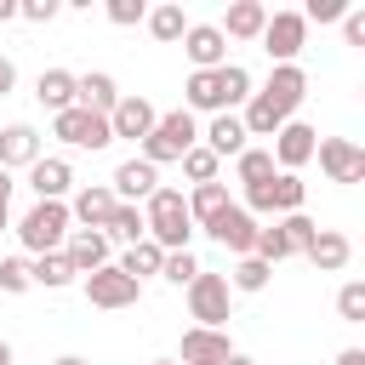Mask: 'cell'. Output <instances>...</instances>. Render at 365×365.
<instances>
[{
    "instance_id": "cell-39",
    "label": "cell",
    "mask_w": 365,
    "mask_h": 365,
    "mask_svg": "<svg viewBox=\"0 0 365 365\" xmlns=\"http://www.w3.org/2000/svg\"><path fill=\"white\" fill-rule=\"evenodd\" d=\"M103 17H108L114 29H137V23L148 17V0H108V6H103Z\"/></svg>"
},
{
    "instance_id": "cell-49",
    "label": "cell",
    "mask_w": 365,
    "mask_h": 365,
    "mask_svg": "<svg viewBox=\"0 0 365 365\" xmlns=\"http://www.w3.org/2000/svg\"><path fill=\"white\" fill-rule=\"evenodd\" d=\"M0 365H11V342L6 336H0Z\"/></svg>"
},
{
    "instance_id": "cell-42",
    "label": "cell",
    "mask_w": 365,
    "mask_h": 365,
    "mask_svg": "<svg viewBox=\"0 0 365 365\" xmlns=\"http://www.w3.org/2000/svg\"><path fill=\"white\" fill-rule=\"evenodd\" d=\"M342 34H348V46H365V11H359V6L342 11Z\"/></svg>"
},
{
    "instance_id": "cell-29",
    "label": "cell",
    "mask_w": 365,
    "mask_h": 365,
    "mask_svg": "<svg viewBox=\"0 0 365 365\" xmlns=\"http://www.w3.org/2000/svg\"><path fill=\"white\" fill-rule=\"evenodd\" d=\"M103 234H108V245H137V240H148L143 205H114V217L103 222Z\"/></svg>"
},
{
    "instance_id": "cell-51",
    "label": "cell",
    "mask_w": 365,
    "mask_h": 365,
    "mask_svg": "<svg viewBox=\"0 0 365 365\" xmlns=\"http://www.w3.org/2000/svg\"><path fill=\"white\" fill-rule=\"evenodd\" d=\"M154 365H177V359H154Z\"/></svg>"
},
{
    "instance_id": "cell-24",
    "label": "cell",
    "mask_w": 365,
    "mask_h": 365,
    "mask_svg": "<svg viewBox=\"0 0 365 365\" xmlns=\"http://www.w3.org/2000/svg\"><path fill=\"white\" fill-rule=\"evenodd\" d=\"M302 257H308L319 274H342V268H348V257H354V245H348V234H336V228H319V234H314V245H308Z\"/></svg>"
},
{
    "instance_id": "cell-7",
    "label": "cell",
    "mask_w": 365,
    "mask_h": 365,
    "mask_svg": "<svg viewBox=\"0 0 365 365\" xmlns=\"http://www.w3.org/2000/svg\"><path fill=\"white\" fill-rule=\"evenodd\" d=\"M228 308H234V291H228V274H194V285H188V314H194V325H205V331H222L228 325Z\"/></svg>"
},
{
    "instance_id": "cell-22",
    "label": "cell",
    "mask_w": 365,
    "mask_h": 365,
    "mask_svg": "<svg viewBox=\"0 0 365 365\" xmlns=\"http://www.w3.org/2000/svg\"><path fill=\"white\" fill-rule=\"evenodd\" d=\"M262 23H268V6L262 0H234L222 11V40H262Z\"/></svg>"
},
{
    "instance_id": "cell-33",
    "label": "cell",
    "mask_w": 365,
    "mask_h": 365,
    "mask_svg": "<svg viewBox=\"0 0 365 365\" xmlns=\"http://www.w3.org/2000/svg\"><path fill=\"white\" fill-rule=\"evenodd\" d=\"M217 171H222V160H217L205 143H194V148L182 154V177H188L194 188H200V182H217Z\"/></svg>"
},
{
    "instance_id": "cell-6",
    "label": "cell",
    "mask_w": 365,
    "mask_h": 365,
    "mask_svg": "<svg viewBox=\"0 0 365 365\" xmlns=\"http://www.w3.org/2000/svg\"><path fill=\"white\" fill-rule=\"evenodd\" d=\"M51 137L57 143H68V148H91V154H103L108 143H114V131H108V114H91V108H63V114H51Z\"/></svg>"
},
{
    "instance_id": "cell-37",
    "label": "cell",
    "mask_w": 365,
    "mask_h": 365,
    "mask_svg": "<svg viewBox=\"0 0 365 365\" xmlns=\"http://www.w3.org/2000/svg\"><path fill=\"white\" fill-rule=\"evenodd\" d=\"M336 314H342V325H365V279H348L336 291Z\"/></svg>"
},
{
    "instance_id": "cell-44",
    "label": "cell",
    "mask_w": 365,
    "mask_h": 365,
    "mask_svg": "<svg viewBox=\"0 0 365 365\" xmlns=\"http://www.w3.org/2000/svg\"><path fill=\"white\" fill-rule=\"evenodd\" d=\"M336 365H365V348H342V354H336Z\"/></svg>"
},
{
    "instance_id": "cell-31",
    "label": "cell",
    "mask_w": 365,
    "mask_h": 365,
    "mask_svg": "<svg viewBox=\"0 0 365 365\" xmlns=\"http://www.w3.org/2000/svg\"><path fill=\"white\" fill-rule=\"evenodd\" d=\"M268 279H274V268H268L262 257H234L228 291H245V297H257V291H268Z\"/></svg>"
},
{
    "instance_id": "cell-47",
    "label": "cell",
    "mask_w": 365,
    "mask_h": 365,
    "mask_svg": "<svg viewBox=\"0 0 365 365\" xmlns=\"http://www.w3.org/2000/svg\"><path fill=\"white\" fill-rule=\"evenodd\" d=\"M51 365H86V359H80V354H57Z\"/></svg>"
},
{
    "instance_id": "cell-11",
    "label": "cell",
    "mask_w": 365,
    "mask_h": 365,
    "mask_svg": "<svg viewBox=\"0 0 365 365\" xmlns=\"http://www.w3.org/2000/svg\"><path fill=\"white\" fill-rule=\"evenodd\" d=\"M302 46H308L302 11H268V23H262V51L274 57V68H279V63H297Z\"/></svg>"
},
{
    "instance_id": "cell-32",
    "label": "cell",
    "mask_w": 365,
    "mask_h": 365,
    "mask_svg": "<svg viewBox=\"0 0 365 365\" xmlns=\"http://www.w3.org/2000/svg\"><path fill=\"white\" fill-rule=\"evenodd\" d=\"M234 177H240L245 188H257V182H268V177H274V154L251 143V148H245V154L234 160Z\"/></svg>"
},
{
    "instance_id": "cell-15",
    "label": "cell",
    "mask_w": 365,
    "mask_h": 365,
    "mask_svg": "<svg viewBox=\"0 0 365 365\" xmlns=\"http://www.w3.org/2000/svg\"><path fill=\"white\" fill-rule=\"evenodd\" d=\"M228 354H240V348L228 342V331L188 325V331H182V348H177V365H228Z\"/></svg>"
},
{
    "instance_id": "cell-48",
    "label": "cell",
    "mask_w": 365,
    "mask_h": 365,
    "mask_svg": "<svg viewBox=\"0 0 365 365\" xmlns=\"http://www.w3.org/2000/svg\"><path fill=\"white\" fill-rule=\"evenodd\" d=\"M228 365H257V359L251 354H228Z\"/></svg>"
},
{
    "instance_id": "cell-26",
    "label": "cell",
    "mask_w": 365,
    "mask_h": 365,
    "mask_svg": "<svg viewBox=\"0 0 365 365\" xmlns=\"http://www.w3.org/2000/svg\"><path fill=\"white\" fill-rule=\"evenodd\" d=\"M34 97H40V108H51V114L74 108V74H68V68H46V74L34 80Z\"/></svg>"
},
{
    "instance_id": "cell-27",
    "label": "cell",
    "mask_w": 365,
    "mask_h": 365,
    "mask_svg": "<svg viewBox=\"0 0 365 365\" xmlns=\"http://www.w3.org/2000/svg\"><path fill=\"white\" fill-rule=\"evenodd\" d=\"M160 262H165V251H160L154 240H137V245H125V251L114 257V268H120V274H131L137 285H143L148 274H160Z\"/></svg>"
},
{
    "instance_id": "cell-3",
    "label": "cell",
    "mask_w": 365,
    "mask_h": 365,
    "mask_svg": "<svg viewBox=\"0 0 365 365\" xmlns=\"http://www.w3.org/2000/svg\"><path fill=\"white\" fill-rule=\"evenodd\" d=\"M74 217H68V200H34L23 217H17V240L29 257H46V251H63Z\"/></svg>"
},
{
    "instance_id": "cell-5",
    "label": "cell",
    "mask_w": 365,
    "mask_h": 365,
    "mask_svg": "<svg viewBox=\"0 0 365 365\" xmlns=\"http://www.w3.org/2000/svg\"><path fill=\"white\" fill-rule=\"evenodd\" d=\"M302 200H308V182L297 177V171H274L268 182H257V188H245V211L262 222V217H291V211H302Z\"/></svg>"
},
{
    "instance_id": "cell-17",
    "label": "cell",
    "mask_w": 365,
    "mask_h": 365,
    "mask_svg": "<svg viewBox=\"0 0 365 365\" xmlns=\"http://www.w3.org/2000/svg\"><path fill=\"white\" fill-rule=\"evenodd\" d=\"M29 188H34V200H68L74 194V165L63 154H40L29 165Z\"/></svg>"
},
{
    "instance_id": "cell-21",
    "label": "cell",
    "mask_w": 365,
    "mask_h": 365,
    "mask_svg": "<svg viewBox=\"0 0 365 365\" xmlns=\"http://www.w3.org/2000/svg\"><path fill=\"white\" fill-rule=\"evenodd\" d=\"M200 143L217 154V160H240L245 148H251V137H245V125H240V114H211V125L200 131Z\"/></svg>"
},
{
    "instance_id": "cell-43",
    "label": "cell",
    "mask_w": 365,
    "mask_h": 365,
    "mask_svg": "<svg viewBox=\"0 0 365 365\" xmlns=\"http://www.w3.org/2000/svg\"><path fill=\"white\" fill-rule=\"evenodd\" d=\"M11 86H17V63L0 57V97H11Z\"/></svg>"
},
{
    "instance_id": "cell-1",
    "label": "cell",
    "mask_w": 365,
    "mask_h": 365,
    "mask_svg": "<svg viewBox=\"0 0 365 365\" xmlns=\"http://www.w3.org/2000/svg\"><path fill=\"white\" fill-rule=\"evenodd\" d=\"M302 97H308V74H302V63H279V68L251 91V103L240 108L245 137H274L285 120H297Z\"/></svg>"
},
{
    "instance_id": "cell-20",
    "label": "cell",
    "mask_w": 365,
    "mask_h": 365,
    "mask_svg": "<svg viewBox=\"0 0 365 365\" xmlns=\"http://www.w3.org/2000/svg\"><path fill=\"white\" fill-rule=\"evenodd\" d=\"M182 51H188V63H194V68H222V63H228V40H222V29H217V23H188Z\"/></svg>"
},
{
    "instance_id": "cell-34",
    "label": "cell",
    "mask_w": 365,
    "mask_h": 365,
    "mask_svg": "<svg viewBox=\"0 0 365 365\" xmlns=\"http://www.w3.org/2000/svg\"><path fill=\"white\" fill-rule=\"evenodd\" d=\"M251 257H262L268 268H274V262H285V257H291V240H285V228H279V222H262V228H257V245H251Z\"/></svg>"
},
{
    "instance_id": "cell-2",
    "label": "cell",
    "mask_w": 365,
    "mask_h": 365,
    "mask_svg": "<svg viewBox=\"0 0 365 365\" xmlns=\"http://www.w3.org/2000/svg\"><path fill=\"white\" fill-rule=\"evenodd\" d=\"M143 228H148V240L160 245V251H188V240H194V217H188V205H182V188H154L148 200H143Z\"/></svg>"
},
{
    "instance_id": "cell-19",
    "label": "cell",
    "mask_w": 365,
    "mask_h": 365,
    "mask_svg": "<svg viewBox=\"0 0 365 365\" xmlns=\"http://www.w3.org/2000/svg\"><path fill=\"white\" fill-rule=\"evenodd\" d=\"M40 154H46V148H40V131H34L29 120H11V125L0 131V171H29Z\"/></svg>"
},
{
    "instance_id": "cell-4",
    "label": "cell",
    "mask_w": 365,
    "mask_h": 365,
    "mask_svg": "<svg viewBox=\"0 0 365 365\" xmlns=\"http://www.w3.org/2000/svg\"><path fill=\"white\" fill-rule=\"evenodd\" d=\"M194 143H200V120H194L188 108H171V114H160V120H154V131H148V137L137 143V148H143L137 160H148V165L160 171V165L182 160V154H188Z\"/></svg>"
},
{
    "instance_id": "cell-14",
    "label": "cell",
    "mask_w": 365,
    "mask_h": 365,
    "mask_svg": "<svg viewBox=\"0 0 365 365\" xmlns=\"http://www.w3.org/2000/svg\"><path fill=\"white\" fill-rule=\"evenodd\" d=\"M63 257H68V268L86 279V274H97V268H108V262H114V245H108V234H103V228H68Z\"/></svg>"
},
{
    "instance_id": "cell-8",
    "label": "cell",
    "mask_w": 365,
    "mask_h": 365,
    "mask_svg": "<svg viewBox=\"0 0 365 365\" xmlns=\"http://www.w3.org/2000/svg\"><path fill=\"white\" fill-rule=\"evenodd\" d=\"M200 228H205V234H211L222 251H234V257H251V245H257V228H262V222H257V217H251L240 200H228V205H222L211 222H200Z\"/></svg>"
},
{
    "instance_id": "cell-40",
    "label": "cell",
    "mask_w": 365,
    "mask_h": 365,
    "mask_svg": "<svg viewBox=\"0 0 365 365\" xmlns=\"http://www.w3.org/2000/svg\"><path fill=\"white\" fill-rule=\"evenodd\" d=\"M342 11H348V0H308L302 23H342Z\"/></svg>"
},
{
    "instance_id": "cell-10",
    "label": "cell",
    "mask_w": 365,
    "mask_h": 365,
    "mask_svg": "<svg viewBox=\"0 0 365 365\" xmlns=\"http://www.w3.org/2000/svg\"><path fill=\"white\" fill-rule=\"evenodd\" d=\"M80 291H86V302H91V308H137V302H143V285H137L131 274H120L114 262H108V268H97V274H86V279H80Z\"/></svg>"
},
{
    "instance_id": "cell-36",
    "label": "cell",
    "mask_w": 365,
    "mask_h": 365,
    "mask_svg": "<svg viewBox=\"0 0 365 365\" xmlns=\"http://www.w3.org/2000/svg\"><path fill=\"white\" fill-rule=\"evenodd\" d=\"M279 228H285V240H291V257H302L308 245H314V234H319V222L308 217V211H291V217H274Z\"/></svg>"
},
{
    "instance_id": "cell-35",
    "label": "cell",
    "mask_w": 365,
    "mask_h": 365,
    "mask_svg": "<svg viewBox=\"0 0 365 365\" xmlns=\"http://www.w3.org/2000/svg\"><path fill=\"white\" fill-rule=\"evenodd\" d=\"M194 274H200V257H194V251H165V262H160V279H165V285L188 291Z\"/></svg>"
},
{
    "instance_id": "cell-46",
    "label": "cell",
    "mask_w": 365,
    "mask_h": 365,
    "mask_svg": "<svg viewBox=\"0 0 365 365\" xmlns=\"http://www.w3.org/2000/svg\"><path fill=\"white\" fill-rule=\"evenodd\" d=\"M17 17V0H0V23H11Z\"/></svg>"
},
{
    "instance_id": "cell-30",
    "label": "cell",
    "mask_w": 365,
    "mask_h": 365,
    "mask_svg": "<svg viewBox=\"0 0 365 365\" xmlns=\"http://www.w3.org/2000/svg\"><path fill=\"white\" fill-rule=\"evenodd\" d=\"M182 205H188V217H194V228H200V222H211V217L228 205V182H200L194 194H182Z\"/></svg>"
},
{
    "instance_id": "cell-38",
    "label": "cell",
    "mask_w": 365,
    "mask_h": 365,
    "mask_svg": "<svg viewBox=\"0 0 365 365\" xmlns=\"http://www.w3.org/2000/svg\"><path fill=\"white\" fill-rule=\"evenodd\" d=\"M34 279H29V257H0V291L6 297H23Z\"/></svg>"
},
{
    "instance_id": "cell-50",
    "label": "cell",
    "mask_w": 365,
    "mask_h": 365,
    "mask_svg": "<svg viewBox=\"0 0 365 365\" xmlns=\"http://www.w3.org/2000/svg\"><path fill=\"white\" fill-rule=\"evenodd\" d=\"M0 228H11V205H0Z\"/></svg>"
},
{
    "instance_id": "cell-12",
    "label": "cell",
    "mask_w": 365,
    "mask_h": 365,
    "mask_svg": "<svg viewBox=\"0 0 365 365\" xmlns=\"http://www.w3.org/2000/svg\"><path fill=\"white\" fill-rule=\"evenodd\" d=\"M154 120H160V108L143 97V91H120V103L108 108V131H114V143L125 137V143H143L148 131H154Z\"/></svg>"
},
{
    "instance_id": "cell-16",
    "label": "cell",
    "mask_w": 365,
    "mask_h": 365,
    "mask_svg": "<svg viewBox=\"0 0 365 365\" xmlns=\"http://www.w3.org/2000/svg\"><path fill=\"white\" fill-rule=\"evenodd\" d=\"M108 188H114V200H120V205H143V200L160 188V171H154L148 160H137V154H131V160H120V165H114Z\"/></svg>"
},
{
    "instance_id": "cell-45",
    "label": "cell",
    "mask_w": 365,
    "mask_h": 365,
    "mask_svg": "<svg viewBox=\"0 0 365 365\" xmlns=\"http://www.w3.org/2000/svg\"><path fill=\"white\" fill-rule=\"evenodd\" d=\"M11 188H17V182H11V171H0V205H11Z\"/></svg>"
},
{
    "instance_id": "cell-41",
    "label": "cell",
    "mask_w": 365,
    "mask_h": 365,
    "mask_svg": "<svg viewBox=\"0 0 365 365\" xmlns=\"http://www.w3.org/2000/svg\"><path fill=\"white\" fill-rule=\"evenodd\" d=\"M57 11H63L57 0H17V17H23V23H51Z\"/></svg>"
},
{
    "instance_id": "cell-13",
    "label": "cell",
    "mask_w": 365,
    "mask_h": 365,
    "mask_svg": "<svg viewBox=\"0 0 365 365\" xmlns=\"http://www.w3.org/2000/svg\"><path fill=\"white\" fill-rule=\"evenodd\" d=\"M314 160H319V171L331 182H359L365 177V148L348 143V137H319L314 143Z\"/></svg>"
},
{
    "instance_id": "cell-28",
    "label": "cell",
    "mask_w": 365,
    "mask_h": 365,
    "mask_svg": "<svg viewBox=\"0 0 365 365\" xmlns=\"http://www.w3.org/2000/svg\"><path fill=\"white\" fill-rule=\"evenodd\" d=\"M29 279H34V285H46V291H68L80 274L68 268V257H63V251H46V257H34V262H29Z\"/></svg>"
},
{
    "instance_id": "cell-23",
    "label": "cell",
    "mask_w": 365,
    "mask_h": 365,
    "mask_svg": "<svg viewBox=\"0 0 365 365\" xmlns=\"http://www.w3.org/2000/svg\"><path fill=\"white\" fill-rule=\"evenodd\" d=\"M74 103H80V108H91V114H108V108L120 103V86H114V74H103V68H91V74H74Z\"/></svg>"
},
{
    "instance_id": "cell-18",
    "label": "cell",
    "mask_w": 365,
    "mask_h": 365,
    "mask_svg": "<svg viewBox=\"0 0 365 365\" xmlns=\"http://www.w3.org/2000/svg\"><path fill=\"white\" fill-rule=\"evenodd\" d=\"M114 188L108 182H86V188H74L68 194V217H74V228H103L108 217H114Z\"/></svg>"
},
{
    "instance_id": "cell-9",
    "label": "cell",
    "mask_w": 365,
    "mask_h": 365,
    "mask_svg": "<svg viewBox=\"0 0 365 365\" xmlns=\"http://www.w3.org/2000/svg\"><path fill=\"white\" fill-rule=\"evenodd\" d=\"M314 143H319V131L308 125V120H285L274 137H268V154H274V171H297L302 177V165L314 160Z\"/></svg>"
},
{
    "instance_id": "cell-25",
    "label": "cell",
    "mask_w": 365,
    "mask_h": 365,
    "mask_svg": "<svg viewBox=\"0 0 365 365\" xmlns=\"http://www.w3.org/2000/svg\"><path fill=\"white\" fill-rule=\"evenodd\" d=\"M143 23H148V34H154L160 46H177V40L188 34V11H182L177 0H165V6H148V17H143Z\"/></svg>"
}]
</instances>
